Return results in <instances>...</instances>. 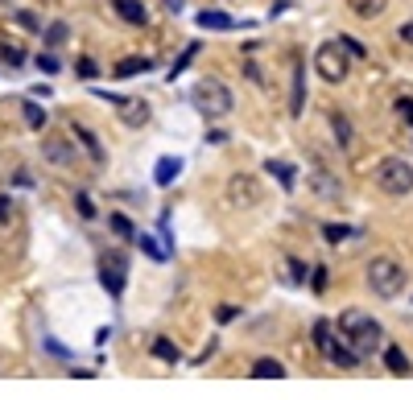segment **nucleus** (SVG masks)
<instances>
[{
    "mask_svg": "<svg viewBox=\"0 0 413 400\" xmlns=\"http://www.w3.org/2000/svg\"><path fill=\"white\" fill-rule=\"evenodd\" d=\"M339 334L360 355H372L380 343H385V330H380V322H376V318H368L364 309H347V314H339Z\"/></svg>",
    "mask_w": 413,
    "mask_h": 400,
    "instance_id": "nucleus-1",
    "label": "nucleus"
},
{
    "mask_svg": "<svg viewBox=\"0 0 413 400\" xmlns=\"http://www.w3.org/2000/svg\"><path fill=\"white\" fill-rule=\"evenodd\" d=\"M191 103H195V112L198 116H207V120H223L227 112H232V91L219 83V79H198L195 83V91H191Z\"/></svg>",
    "mask_w": 413,
    "mask_h": 400,
    "instance_id": "nucleus-2",
    "label": "nucleus"
},
{
    "mask_svg": "<svg viewBox=\"0 0 413 400\" xmlns=\"http://www.w3.org/2000/svg\"><path fill=\"white\" fill-rule=\"evenodd\" d=\"M368 289L376 293V297H397L401 289H405V264L392 256H376L368 264Z\"/></svg>",
    "mask_w": 413,
    "mask_h": 400,
    "instance_id": "nucleus-3",
    "label": "nucleus"
},
{
    "mask_svg": "<svg viewBox=\"0 0 413 400\" xmlns=\"http://www.w3.org/2000/svg\"><path fill=\"white\" fill-rule=\"evenodd\" d=\"M376 186L385 194H392V198H405L413 190V165L405 157H385L376 165Z\"/></svg>",
    "mask_w": 413,
    "mask_h": 400,
    "instance_id": "nucleus-4",
    "label": "nucleus"
},
{
    "mask_svg": "<svg viewBox=\"0 0 413 400\" xmlns=\"http://www.w3.org/2000/svg\"><path fill=\"white\" fill-rule=\"evenodd\" d=\"M315 71L327 79V83H343L347 71H351V58H347V50L339 42H322L315 54Z\"/></svg>",
    "mask_w": 413,
    "mask_h": 400,
    "instance_id": "nucleus-5",
    "label": "nucleus"
},
{
    "mask_svg": "<svg viewBox=\"0 0 413 400\" xmlns=\"http://www.w3.org/2000/svg\"><path fill=\"white\" fill-rule=\"evenodd\" d=\"M99 281H103V289L112 297H120L124 281H128V256L124 252H103V260H99Z\"/></svg>",
    "mask_w": 413,
    "mask_h": 400,
    "instance_id": "nucleus-6",
    "label": "nucleus"
},
{
    "mask_svg": "<svg viewBox=\"0 0 413 400\" xmlns=\"http://www.w3.org/2000/svg\"><path fill=\"white\" fill-rule=\"evenodd\" d=\"M227 202H232V207H256V202H261V186H256V178L236 173V178L227 182Z\"/></svg>",
    "mask_w": 413,
    "mask_h": 400,
    "instance_id": "nucleus-7",
    "label": "nucleus"
},
{
    "mask_svg": "<svg viewBox=\"0 0 413 400\" xmlns=\"http://www.w3.org/2000/svg\"><path fill=\"white\" fill-rule=\"evenodd\" d=\"M42 157L50 165H71L79 153H74V144L67 137H42Z\"/></svg>",
    "mask_w": 413,
    "mask_h": 400,
    "instance_id": "nucleus-8",
    "label": "nucleus"
},
{
    "mask_svg": "<svg viewBox=\"0 0 413 400\" xmlns=\"http://www.w3.org/2000/svg\"><path fill=\"white\" fill-rule=\"evenodd\" d=\"M306 182H310V190H315L318 198H327V202H335V198L343 194L339 178H331L327 169H310V173H306Z\"/></svg>",
    "mask_w": 413,
    "mask_h": 400,
    "instance_id": "nucleus-9",
    "label": "nucleus"
},
{
    "mask_svg": "<svg viewBox=\"0 0 413 400\" xmlns=\"http://www.w3.org/2000/svg\"><path fill=\"white\" fill-rule=\"evenodd\" d=\"M112 8H116V17H120L124 25H145L149 13L141 0H112Z\"/></svg>",
    "mask_w": 413,
    "mask_h": 400,
    "instance_id": "nucleus-10",
    "label": "nucleus"
},
{
    "mask_svg": "<svg viewBox=\"0 0 413 400\" xmlns=\"http://www.w3.org/2000/svg\"><path fill=\"white\" fill-rule=\"evenodd\" d=\"M306 112V74H302V62H293V87H290V116H302Z\"/></svg>",
    "mask_w": 413,
    "mask_h": 400,
    "instance_id": "nucleus-11",
    "label": "nucleus"
},
{
    "mask_svg": "<svg viewBox=\"0 0 413 400\" xmlns=\"http://www.w3.org/2000/svg\"><path fill=\"white\" fill-rule=\"evenodd\" d=\"M116 108H120L124 124H132V128H141V124L149 120V103H145V99H120Z\"/></svg>",
    "mask_w": 413,
    "mask_h": 400,
    "instance_id": "nucleus-12",
    "label": "nucleus"
},
{
    "mask_svg": "<svg viewBox=\"0 0 413 400\" xmlns=\"http://www.w3.org/2000/svg\"><path fill=\"white\" fill-rule=\"evenodd\" d=\"M178 173H182V157H162V161L153 165V182L157 186H170Z\"/></svg>",
    "mask_w": 413,
    "mask_h": 400,
    "instance_id": "nucleus-13",
    "label": "nucleus"
},
{
    "mask_svg": "<svg viewBox=\"0 0 413 400\" xmlns=\"http://www.w3.org/2000/svg\"><path fill=\"white\" fill-rule=\"evenodd\" d=\"M385 367H389L392 376H413V363L401 347H385Z\"/></svg>",
    "mask_w": 413,
    "mask_h": 400,
    "instance_id": "nucleus-14",
    "label": "nucleus"
},
{
    "mask_svg": "<svg viewBox=\"0 0 413 400\" xmlns=\"http://www.w3.org/2000/svg\"><path fill=\"white\" fill-rule=\"evenodd\" d=\"M198 25H203V29H215V33L236 29V21H232L227 13H219V8H203V13H198Z\"/></svg>",
    "mask_w": 413,
    "mask_h": 400,
    "instance_id": "nucleus-15",
    "label": "nucleus"
},
{
    "mask_svg": "<svg viewBox=\"0 0 413 400\" xmlns=\"http://www.w3.org/2000/svg\"><path fill=\"white\" fill-rule=\"evenodd\" d=\"M347 8H351L356 17H364V21H372V17H380V13L389 8V0H347Z\"/></svg>",
    "mask_w": 413,
    "mask_h": 400,
    "instance_id": "nucleus-16",
    "label": "nucleus"
},
{
    "mask_svg": "<svg viewBox=\"0 0 413 400\" xmlns=\"http://www.w3.org/2000/svg\"><path fill=\"white\" fill-rule=\"evenodd\" d=\"M21 120L29 124V128H46V124H50L46 108H42L38 99H25V103H21Z\"/></svg>",
    "mask_w": 413,
    "mask_h": 400,
    "instance_id": "nucleus-17",
    "label": "nucleus"
},
{
    "mask_svg": "<svg viewBox=\"0 0 413 400\" xmlns=\"http://www.w3.org/2000/svg\"><path fill=\"white\" fill-rule=\"evenodd\" d=\"M315 347L322 355H331V347H335V326H331L327 318H318L315 322Z\"/></svg>",
    "mask_w": 413,
    "mask_h": 400,
    "instance_id": "nucleus-18",
    "label": "nucleus"
},
{
    "mask_svg": "<svg viewBox=\"0 0 413 400\" xmlns=\"http://www.w3.org/2000/svg\"><path fill=\"white\" fill-rule=\"evenodd\" d=\"M285 376V367H281V363H277V359H256V363H252V379H281Z\"/></svg>",
    "mask_w": 413,
    "mask_h": 400,
    "instance_id": "nucleus-19",
    "label": "nucleus"
},
{
    "mask_svg": "<svg viewBox=\"0 0 413 400\" xmlns=\"http://www.w3.org/2000/svg\"><path fill=\"white\" fill-rule=\"evenodd\" d=\"M153 71V58H124L116 62V79H132V74H145Z\"/></svg>",
    "mask_w": 413,
    "mask_h": 400,
    "instance_id": "nucleus-20",
    "label": "nucleus"
},
{
    "mask_svg": "<svg viewBox=\"0 0 413 400\" xmlns=\"http://www.w3.org/2000/svg\"><path fill=\"white\" fill-rule=\"evenodd\" d=\"M268 173L281 182V190H293V186H298V173H293V165H285V161H268Z\"/></svg>",
    "mask_w": 413,
    "mask_h": 400,
    "instance_id": "nucleus-21",
    "label": "nucleus"
},
{
    "mask_svg": "<svg viewBox=\"0 0 413 400\" xmlns=\"http://www.w3.org/2000/svg\"><path fill=\"white\" fill-rule=\"evenodd\" d=\"M137 244H141V252H145L149 260H157V264H162V260H170V248H162L153 236H141V232H137Z\"/></svg>",
    "mask_w": 413,
    "mask_h": 400,
    "instance_id": "nucleus-22",
    "label": "nucleus"
},
{
    "mask_svg": "<svg viewBox=\"0 0 413 400\" xmlns=\"http://www.w3.org/2000/svg\"><path fill=\"white\" fill-rule=\"evenodd\" d=\"M74 137L83 141V149H87V157H91V161H103V144H99L96 137H91V132L83 128V124H74Z\"/></svg>",
    "mask_w": 413,
    "mask_h": 400,
    "instance_id": "nucleus-23",
    "label": "nucleus"
},
{
    "mask_svg": "<svg viewBox=\"0 0 413 400\" xmlns=\"http://www.w3.org/2000/svg\"><path fill=\"white\" fill-rule=\"evenodd\" d=\"M153 355H157L162 363H178V359H182L178 343H170V338H153Z\"/></svg>",
    "mask_w": 413,
    "mask_h": 400,
    "instance_id": "nucleus-24",
    "label": "nucleus"
},
{
    "mask_svg": "<svg viewBox=\"0 0 413 400\" xmlns=\"http://www.w3.org/2000/svg\"><path fill=\"white\" fill-rule=\"evenodd\" d=\"M195 58H198V42H191V46L182 50V58H178V62H174V67H170V79H178V74L186 71V67H191Z\"/></svg>",
    "mask_w": 413,
    "mask_h": 400,
    "instance_id": "nucleus-25",
    "label": "nucleus"
},
{
    "mask_svg": "<svg viewBox=\"0 0 413 400\" xmlns=\"http://www.w3.org/2000/svg\"><path fill=\"white\" fill-rule=\"evenodd\" d=\"M108 223H112V232H116V236H120V239H137V232H132V223H128L124 215H112Z\"/></svg>",
    "mask_w": 413,
    "mask_h": 400,
    "instance_id": "nucleus-26",
    "label": "nucleus"
},
{
    "mask_svg": "<svg viewBox=\"0 0 413 400\" xmlns=\"http://www.w3.org/2000/svg\"><path fill=\"white\" fill-rule=\"evenodd\" d=\"M322 236H327V244H339V239L351 236V227H343V223H327V227H322Z\"/></svg>",
    "mask_w": 413,
    "mask_h": 400,
    "instance_id": "nucleus-27",
    "label": "nucleus"
},
{
    "mask_svg": "<svg viewBox=\"0 0 413 400\" xmlns=\"http://www.w3.org/2000/svg\"><path fill=\"white\" fill-rule=\"evenodd\" d=\"M331 128H335V137H339V144H347V141H351V128H347V116H339V112H335V116H331Z\"/></svg>",
    "mask_w": 413,
    "mask_h": 400,
    "instance_id": "nucleus-28",
    "label": "nucleus"
},
{
    "mask_svg": "<svg viewBox=\"0 0 413 400\" xmlns=\"http://www.w3.org/2000/svg\"><path fill=\"white\" fill-rule=\"evenodd\" d=\"M74 207H79V215H83V219H96V207H91V198H87L83 190L74 194Z\"/></svg>",
    "mask_w": 413,
    "mask_h": 400,
    "instance_id": "nucleus-29",
    "label": "nucleus"
},
{
    "mask_svg": "<svg viewBox=\"0 0 413 400\" xmlns=\"http://www.w3.org/2000/svg\"><path fill=\"white\" fill-rule=\"evenodd\" d=\"M339 46L347 50V54H351V58H364V54H368V50L360 46V42H356V38H339Z\"/></svg>",
    "mask_w": 413,
    "mask_h": 400,
    "instance_id": "nucleus-30",
    "label": "nucleus"
},
{
    "mask_svg": "<svg viewBox=\"0 0 413 400\" xmlns=\"http://www.w3.org/2000/svg\"><path fill=\"white\" fill-rule=\"evenodd\" d=\"M17 25H21L25 33H38V29H42V25H38V17H33V13H17Z\"/></svg>",
    "mask_w": 413,
    "mask_h": 400,
    "instance_id": "nucleus-31",
    "label": "nucleus"
},
{
    "mask_svg": "<svg viewBox=\"0 0 413 400\" xmlns=\"http://www.w3.org/2000/svg\"><path fill=\"white\" fill-rule=\"evenodd\" d=\"M397 116L405 120V124H413V99H405V95L397 99Z\"/></svg>",
    "mask_w": 413,
    "mask_h": 400,
    "instance_id": "nucleus-32",
    "label": "nucleus"
},
{
    "mask_svg": "<svg viewBox=\"0 0 413 400\" xmlns=\"http://www.w3.org/2000/svg\"><path fill=\"white\" fill-rule=\"evenodd\" d=\"M13 211H17V207H13V198H4V194H0V223H4V227L13 223Z\"/></svg>",
    "mask_w": 413,
    "mask_h": 400,
    "instance_id": "nucleus-33",
    "label": "nucleus"
},
{
    "mask_svg": "<svg viewBox=\"0 0 413 400\" xmlns=\"http://www.w3.org/2000/svg\"><path fill=\"white\" fill-rule=\"evenodd\" d=\"M38 67H42V71H46V74H54V71H58V67H62V62H58L54 54H38Z\"/></svg>",
    "mask_w": 413,
    "mask_h": 400,
    "instance_id": "nucleus-34",
    "label": "nucleus"
},
{
    "mask_svg": "<svg viewBox=\"0 0 413 400\" xmlns=\"http://www.w3.org/2000/svg\"><path fill=\"white\" fill-rule=\"evenodd\" d=\"M46 42L50 46H62V42H67V25H54V29L46 33Z\"/></svg>",
    "mask_w": 413,
    "mask_h": 400,
    "instance_id": "nucleus-35",
    "label": "nucleus"
},
{
    "mask_svg": "<svg viewBox=\"0 0 413 400\" xmlns=\"http://www.w3.org/2000/svg\"><path fill=\"white\" fill-rule=\"evenodd\" d=\"M42 347H46V351L54 355V359H71V351H67V347H62V343H54V338H46V343H42Z\"/></svg>",
    "mask_w": 413,
    "mask_h": 400,
    "instance_id": "nucleus-36",
    "label": "nucleus"
},
{
    "mask_svg": "<svg viewBox=\"0 0 413 400\" xmlns=\"http://www.w3.org/2000/svg\"><path fill=\"white\" fill-rule=\"evenodd\" d=\"M79 74H83V79H96V74H99V67L91 62V58H79Z\"/></svg>",
    "mask_w": 413,
    "mask_h": 400,
    "instance_id": "nucleus-37",
    "label": "nucleus"
},
{
    "mask_svg": "<svg viewBox=\"0 0 413 400\" xmlns=\"http://www.w3.org/2000/svg\"><path fill=\"white\" fill-rule=\"evenodd\" d=\"M310 285H315V293H322V289H327V268H315V277H310Z\"/></svg>",
    "mask_w": 413,
    "mask_h": 400,
    "instance_id": "nucleus-38",
    "label": "nucleus"
},
{
    "mask_svg": "<svg viewBox=\"0 0 413 400\" xmlns=\"http://www.w3.org/2000/svg\"><path fill=\"white\" fill-rule=\"evenodd\" d=\"M236 314H240V309H236V306H219V309H215V318H219V322H232Z\"/></svg>",
    "mask_w": 413,
    "mask_h": 400,
    "instance_id": "nucleus-39",
    "label": "nucleus"
},
{
    "mask_svg": "<svg viewBox=\"0 0 413 400\" xmlns=\"http://www.w3.org/2000/svg\"><path fill=\"white\" fill-rule=\"evenodd\" d=\"M4 58H9L13 67H21V62H25V58H21V50H17V46H4Z\"/></svg>",
    "mask_w": 413,
    "mask_h": 400,
    "instance_id": "nucleus-40",
    "label": "nucleus"
},
{
    "mask_svg": "<svg viewBox=\"0 0 413 400\" xmlns=\"http://www.w3.org/2000/svg\"><path fill=\"white\" fill-rule=\"evenodd\" d=\"M290 273H293V281H306V268H302V260H290Z\"/></svg>",
    "mask_w": 413,
    "mask_h": 400,
    "instance_id": "nucleus-41",
    "label": "nucleus"
},
{
    "mask_svg": "<svg viewBox=\"0 0 413 400\" xmlns=\"http://www.w3.org/2000/svg\"><path fill=\"white\" fill-rule=\"evenodd\" d=\"M401 42H409V46H413V21L401 25Z\"/></svg>",
    "mask_w": 413,
    "mask_h": 400,
    "instance_id": "nucleus-42",
    "label": "nucleus"
},
{
    "mask_svg": "<svg viewBox=\"0 0 413 400\" xmlns=\"http://www.w3.org/2000/svg\"><path fill=\"white\" fill-rule=\"evenodd\" d=\"M166 8H170V13H178V8H182V0H166Z\"/></svg>",
    "mask_w": 413,
    "mask_h": 400,
    "instance_id": "nucleus-43",
    "label": "nucleus"
},
{
    "mask_svg": "<svg viewBox=\"0 0 413 400\" xmlns=\"http://www.w3.org/2000/svg\"><path fill=\"white\" fill-rule=\"evenodd\" d=\"M0 4H13V0H0Z\"/></svg>",
    "mask_w": 413,
    "mask_h": 400,
    "instance_id": "nucleus-44",
    "label": "nucleus"
}]
</instances>
